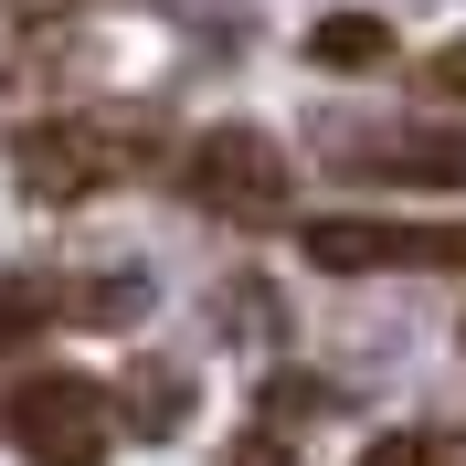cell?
<instances>
[{
	"instance_id": "obj_1",
	"label": "cell",
	"mask_w": 466,
	"mask_h": 466,
	"mask_svg": "<svg viewBox=\"0 0 466 466\" xmlns=\"http://www.w3.org/2000/svg\"><path fill=\"white\" fill-rule=\"evenodd\" d=\"M159 138H148L138 116H32L22 138H11V180H22V202H96L106 180L148 170Z\"/></svg>"
},
{
	"instance_id": "obj_2",
	"label": "cell",
	"mask_w": 466,
	"mask_h": 466,
	"mask_svg": "<svg viewBox=\"0 0 466 466\" xmlns=\"http://www.w3.org/2000/svg\"><path fill=\"white\" fill-rule=\"evenodd\" d=\"M0 424H11V445H22L32 466H106L116 392H96L86 371H32V381H11Z\"/></svg>"
},
{
	"instance_id": "obj_3",
	"label": "cell",
	"mask_w": 466,
	"mask_h": 466,
	"mask_svg": "<svg viewBox=\"0 0 466 466\" xmlns=\"http://www.w3.org/2000/svg\"><path fill=\"white\" fill-rule=\"evenodd\" d=\"M180 202L212 223H276L287 212V148L265 127H202L180 148Z\"/></svg>"
},
{
	"instance_id": "obj_4",
	"label": "cell",
	"mask_w": 466,
	"mask_h": 466,
	"mask_svg": "<svg viewBox=\"0 0 466 466\" xmlns=\"http://www.w3.org/2000/svg\"><path fill=\"white\" fill-rule=\"evenodd\" d=\"M308 265L329 276H466V223H371V212H339V223H308Z\"/></svg>"
},
{
	"instance_id": "obj_5",
	"label": "cell",
	"mask_w": 466,
	"mask_h": 466,
	"mask_svg": "<svg viewBox=\"0 0 466 466\" xmlns=\"http://www.w3.org/2000/svg\"><path fill=\"white\" fill-rule=\"evenodd\" d=\"M339 170H350V180H392V191H466V127L413 116V127L350 138V148H339Z\"/></svg>"
},
{
	"instance_id": "obj_6",
	"label": "cell",
	"mask_w": 466,
	"mask_h": 466,
	"mask_svg": "<svg viewBox=\"0 0 466 466\" xmlns=\"http://www.w3.org/2000/svg\"><path fill=\"white\" fill-rule=\"evenodd\" d=\"M308 64H319V75H371V64H392L381 11H319V22H308Z\"/></svg>"
},
{
	"instance_id": "obj_7",
	"label": "cell",
	"mask_w": 466,
	"mask_h": 466,
	"mask_svg": "<svg viewBox=\"0 0 466 466\" xmlns=\"http://www.w3.org/2000/svg\"><path fill=\"white\" fill-rule=\"evenodd\" d=\"M116 424H138V435H180V424H191V381H180V371H138L127 392H116Z\"/></svg>"
},
{
	"instance_id": "obj_8",
	"label": "cell",
	"mask_w": 466,
	"mask_h": 466,
	"mask_svg": "<svg viewBox=\"0 0 466 466\" xmlns=\"http://www.w3.org/2000/svg\"><path fill=\"white\" fill-rule=\"evenodd\" d=\"M54 319H75V308H64V276H11V287H0V350L32 339V329H54Z\"/></svg>"
},
{
	"instance_id": "obj_9",
	"label": "cell",
	"mask_w": 466,
	"mask_h": 466,
	"mask_svg": "<svg viewBox=\"0 0 466 466\" xmlns=\"http://www.w3.org/2000/svg\"><path fill=\"white\" fill-rule=\"evenodd\" d=\"M64 308H75V329H127L138 319V276L116 265V276H86V287H64Z\"/></svg>"
},
{
	"instance_id": "obj_10",
	"label": "cell",
	"mask_w": 466,
	"mask_h": 466,
	"mask_svg": "<svg viewBox=\"0 0 466 466\" xmlns=\"http://www.w3.org/2000/svg\"><path fill=\"white\" fill-rule=\"evenodd\" d=\"M413 86H424V96H445V106H466V43L424 54V64H413Z\"/></svg>"
},
{
	"instance_id": "obj_11",
	"label": "cell",
	"mask_w": 466,
	"mask_h": 466,
	"mask_svg": "<svg viewBox=\"0 0 466 466\" xmlns=\"http://www.w3.org/2000/svg\"><path fill=\"white\" fill-rule=\"evenodd\" d=\"M360 466H445V435H371Z\"/></svg>"
},
{
	"instance_id": "obj_12",
	"label": "cell",
	"mask_w": 466,
	"mask_h": 466,
	"mask_svg": "<svg viewBox=\"0 0 466 466\" xmlns=\"http://www.w3.org/2000/svg\"><path fill=\"white\" fill-rule=\"evenodd\" d=\"M319 403H329L319 381H276V392H265V413H276V424H297V413H319Z\"/></svg>"
}]
</instances>
